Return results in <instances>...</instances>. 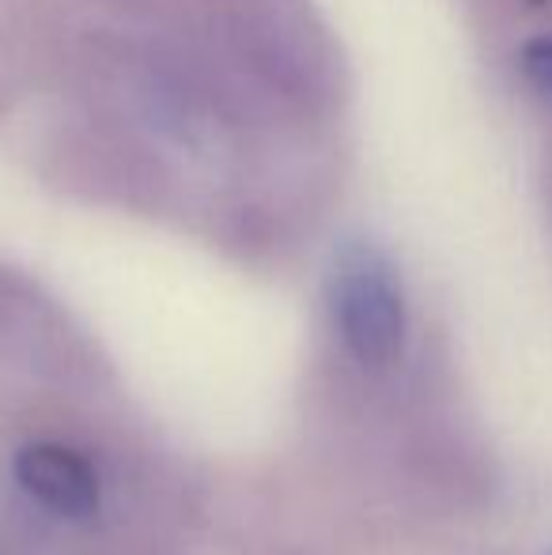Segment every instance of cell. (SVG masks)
I'll list each match as a JSON object with an SVG mask.
<instances>
[{
  "label": "cell",
  "instance_id": "cell-1",
  "mask_svg": "<svg viewBox=\"0 0 552 555\" xmlns=\"http://www.w3.org/2000/svg\"><path fill=\"white\" fill-rule=\"evenodd\" d=\"M223 73L287 121L330 125L348 103V61L310 0H197Z\"/></svg>",
  "mask_w": 552,
  "mask_h": 555
},
{
  "label": "cell",
  "instance_id": "cell-2",
  "mask_svg": "<svg viewBox=\"0 0 552 555\" xmlns=\"http://www.w3.org/2000/svg\"><path fill=\"white\" fill-rule=\"evenodd\" d=\"M42 175L57 190L95 205L159 212L175 201V167L159 152V140L106 114L53 132L42 152Z\"/></svg>",
  "mask_w": 552,
  "mask_h": 555
},
{
  "label": "cell",
  "instance_id": "cell-3",
  "mask_svg": "<svg viewBox=\"0 0 552 555\" xmlns=\"http://www.w3.org/2000/svg\"><path fill=\"white\" fill-rule=\"evenodd\" d=\"M330 310L345 348L363 366H390L406 348V292L375 242H345L330 269Z\"/></svg>",
  "mask_w": 552,
  "mask_h": 555
},
{
  "label": "cell",
  "instance_id": "cell-4",
  "mask_svg": "<svg viewBox=\"0 0 552 555\" xmlns=\"http://www.w3.org/2000/svg\"><path fill=\"white\" fill-rule=\"evenodd\" d=\"M15 483L46 506L50 514L68 521H84L103 503V483L84 453L57 442H30L12 461Z\"/></svg>",
  "mask_w": 552,
  "mask_h": 555
},
{
  "label": "cell",
  "instance_id": "cell-5",
  "mask_svg": "<svg viewBox=\"0 0 552 555\" xmlns=\"http://www.w3.org/2000/svg\"><path fill=\"white\" fill-rule=\"evenodd\" d=\"M518 65H523L526 80H530L534 88L552 95V38H530V42L523 46Z\"/></svg>",
  "mask_w": 552,
  "mask_h": 555
},
{
  "label": "cell",
  "instance_id": "cell-6",
  "mask_svg": "<svg viewBox=\"0 0 552 555\" xmlns=\"http://www.w3.org/2000/svg\"><path fill=\"white\" fill-rule=\"evenodd\" d=\"M549 555H552V552H549Z\"/></svg>",
  "mask_w": 552,
  "mask_h": 555
}]
</instances>
